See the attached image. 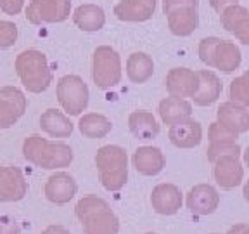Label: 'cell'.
<instances>
[{"label":"cell","mask_w":249,"mask_h":234,"mask_svg":"<svg viewBox=\"0 0 249 234\" xmlns=\"http://www.w3.org/2000/svg\"><path fill=\"white\" fill-rule=\"evenodd\" d=\"M23 156L31 165L45 170H57L71 165L74 155L73 149L64 142L43 139L40 136H31L23 142Z\"/></svg>","instance_id":"obj_1"},{"label":"cell","mask_w":249,"mask_h":234,"mask_svg":"<svg viewBox=\"0 0 249 234\" xmlns=\"http://www.w3.org/2000/svg\"><path fill=\"white\" fill-rule=\"evenodd\" d=\"M76 217L85 234H118L120 220L111 205L99 196H85L76 203Z\"/></svg>","instance_id":"obj_2"},{"label":"cell","mask_w":249,"mask_h":234,"mask_svg":"<svg viewBox=\"0 0 249 234\" xmlns=\"http://www.w3.org/2000/svg\"><path fill=\"white\" fill-rule=\"evenodd\" d=\"M101 184L107 191H120L128 180V156L120 146H102L95 155Z\"/></svg>","instance_id":"obj_3"},{"label":"cell","mask_w":249,"mask_h":234,"mask_svg":"<svg viewBox=\"0 0 249 234\" xmlns=\"http://www.w3.org/2000/svg\"><path fill=\"white\" fill-rule=\"evenodd\" d=\"M16 71L28 92H45L52 83V70L45 54L36 49H28L16 58Z\"/></svg>","instance_id":"obj_4"},{"label":"cell","mask_w":249,"mask_h":234,"mask_svg":"<svg viewBox=\"0 0 249 234\" xmlns=\"http://www.w3.org/2000/svg\"><path fill=\"white\" fill-rule=\"evenodd\" d=\"M199 59L210 68L222 70L223 73H232L241 66L242 54L233 42L208 37L199 43Z\"/></svg>","instance_id":"obj_5"},{"label":"cell","mask_w":249,"mask_h":234,"mask_svg":"<svg viewBox=\"0 0 249 234\" xmlns=\"http://www.w3.org/2000/svg\"><path fill=\"white\" fill-rule=\"evenodd\" d=\"M197 0H164L163 11L168 18V28L177 37H189L199 24Z\"/></svg>","instance_id":"obj_6"},{"label":"cell","mask_w":249,"mask_h":234,"mask_svg":"<svg viewBox=\"0 0 249 234\" xmlns=\"http://www.w3.org/2000/svg\"><path fill=\"white\" fill-rule=\"evenodd\" d=\"M92 78L102 90L113 89L121 82V58L113 47L101 45L92 59Z\"/></svg>","instance_id":"obj_7"},{"label":"cell","mask_w":249,"mask_h":234,"mask_svg":"<svg viewBox=\"0 0 249 234\" xmlns=\"http://www.w3.org/2000/svg\"><path fill=\"white\" fill-rule=\"evenodd\" d=\"M89 87L78 75H66L57 82V101L71 117H78L89 106Z\"/></svg>","instance_id":"obj_8"},{"label":"cell","mask_w":249,"mask_h":234,"mask_svg":"<svg viewBox=\"0 0 249 234\" xmlns=\"http://www.w3.org/2000/svg\"><path fill=\"white\" fill-rule=\"evenodd\" d=\"M71 0H31L26 9V20L31 24L62 23L70 18Z\"/></svg>","instance_id":"obj_9"},{"label":"cell","mask_w":249,"mask_h":234,"mask_svg":"<svg viewBox=\"0 0 249 234\" xmlns=\"http://www.w3.org/2000/svg\"><path fill=\"white\" fill-rule=\"evenodd\" d=\"M26 98L18 87L0 89V129H9L26 111Z\"/></svg>","instance_id":"obj_10"},{"label":"cell","mask_w":249,"mask_h":234,"mask_svg":"<svg viewBox=\"0 0 249 234\" xmlns=\"http://www.w3.org/2000/svg\"><path fill=\"white\" fill-rule=\"evenodd\" d=\"M28 182L18 167L0 165V203H14L26 196Z\"/></svg>","instance_id":"obj_11"},{"label":"cell","mask_w":249,"mask_h":234,"mask_svg":"<svg viewBox=\"0 0 249 234\" xmlns=\"http://www.w3.org/2000/svg\"><path fill=\"white\" fill-rule=\"evenodd\" d=\"M220 205V195L210 184H197L187 193V208L194 215H210Z\"/></svg>","instance_id":"obj_12"},{"label":"cell","mask_w":249,"mask_h":234,"mask_svg":"<svg viewBox=\"0 0 249 234\" xmlns=\"http://www.w3.org/2000/svg\"><path fill=\"white\" fill-rule=\"evenodd\" d=\"M197 71L189 68H173L166 75V90L171 98H192L197 90Z\"/></svg>","instance_id":"obj_13"},{"label":"cell","mask_w":249,"mask_h":234,"mask_svg":"<svg viewBox=\"0 0 249 234\" xmlns=\"http://www.w3.org/2000/svg\"><path fill=\"white\" fill-rule=\"evenodd\" d=\"M216 121L233 134H244L249 130V111L248 106L227 101L216 109Z\"/></svg>","instance_id":"obj_14"},{"label":"cell","mask_w":249,"mask_h":234,"mask_svg":"<svg viewBox=\"0 0 249 234\" xmlns=\"http://www.w3.org/2000/svg\"><path fill=\"white\" fill-rule=\"evenodd\" d=\"M78 186L74 179L66 172H55L52 174L45 184V198L55 205H66L74 198Z\"/></svg>","instance_id":"obj_15"},{"label":"cell","mask_w":249,"mask_h":234,"mask_svg":"<svg viewBox=\"0 0 249 234\" xmlns=\"http://www.w3.org/2000/svg\"><path fill=\"white\" fill-rule=\"evenodd\" d=\"M220 23L229 33L235 35L239 42L249 43V11L242 5H229L220 12Z\"/></svg>","instance_id":"obj_16"},{"label":"cell","mask_w":249,"mask_h":234,"mask_svg":"<svg viewBox=\"0 0 249 234\" xmlns=\"http://www.w3.org/2000/svg\"><path fill=\"white\" fill-rule=\"evenodd\" d=\"M168 137H170V142L175 146V148L191 149L201 144L202 127L199 121L192 120V118H187V120L178 121V123H175V125H170Z\"/></svg>","instance_id":"obj_17"},{"label":"cell","mask_w":249,"mask_h":234,"mask_svg":"<svg viewBox=\"0 0 249 234\" xmlns=\"http://www.w3.org/2000/svg\"><path fill=\"white\" fill-rule=\"evenodd\" d=\"M182 193L175 184H158L152 189L151 205L156 214L173 215L182 208Z\"/></svg>","instance_id":"obj_18"},{"label":"cell","mask_w":249,"mask_h":234,"mask_svg":"<svg viewBox=\"0 0 249 234\" xmlns=\"http://www.w3.org/2000/svg\"><path fill=\"white\" fill-rule=\"evenodd\" d=\"M213 176L222 189H233L244 179V167L235 156H223L214 161Z\"/></svg>","instance_id":"obj_19"},{"label":"cell","mask_w":249,"mask_h":234,"mask_svg":"<svg viewBox=\"0 0 249 234\" xmlns=\"http://www.w3.org/2000/svg\"><path fill=\"white\" fill-rule=\"evenodd\" d=\"M156 11V0H121L114 5V16L120 21L142 23L152 18Z\"/></svg>","instance_id":"obj_20"},{"label":"cell","mask_w":249,"mask_h":234,"mask_svg":"<svg viewBox=\"0 0 249 234\" xmlns=\"http://www.w3.org/2000/svg\"><path fill=\"white\" fill-rule=\"evenodd\" d=\"M197 90L192 96V101L196 106H211L213 102L218 101V98L222 96V82L220 78L210 70H201L197 71Z\"/></svg>","instance_id":"obj_21"},{"label":"cell","mask_w":249,"mask_h":234,"mask_svg":"<svg viewBox=\"0 0 249 234\" xmlns=\"http://www.w3.org/2000/svg\"><path fill=\"white\" fill-rule=\"evenodd\" d=\"M133 167L139 174L142 176H158L164 168V155L160 148L154 146H140L135 153H133Z\"/></svg>","instance_id":"obj_22"},{"label":"cell","mask_w":249,"mask_h":234,"mask_svg":"<svg viewBox=\"0 0 249 234\" xmlns=\"http://www.w3.org/2000/svg\"><path fill=\"white\" fill-rule=\"evenodd\" d=\"M40 129L55 139H66L73 134V123L59 109H47L40 117Z\"/></svg>","instance_id":"obj_23"},{"label":"cell","mask_w":249,"mask_h":234,"mask_svg":"<svg viewBox=\"0 0 249 234\" xmlns=\"http://www.w3.org/2000/svg\"><path fill=\"white\" fill-rule=\"evenodd\" d=\"M160 117L163 123L166 125H175L178 121H183L187 118L192 117V104L187 99L180 98H164L160 102Z\"/></svg>","instance_id":"obj_24"},{"label":"cell","mask_w":249,"mask_h":234,"mask_svg":"<svg viewBox=\"0 0 249 234\" xmlns=\"http://www.w3.org/2000/svg\"><path fill=\"white\" fill-rule=\"evenodd\" d=\"M73 23L82 31H99L106 24L104 9L95 4H83L73 12Z\"/></svg>","instance_id":"obj_25"},{"label":"cell","mask_w":249,"mask_h":234,"mask_svg":"<svg viewBox=\"0 0 249 234\" xmlns=\"http://www.w3.org/2000/svg\"><path fill=\"white\" fill-rule=\"evenodd\" d=\"M128 127L130 132L140 140H149L154 139L158 134H160V125L156 121L154 115L144 111V109H139V111H133L128 118Z\"/></svg>","instance_id":"obj_26"},{"label":"cell","mask_w":249,"mask_h":234,"mask_svg":"<svg viewBox=\"0 0 249 234\" xmlns=\"http://www.w3.org/2000/svg\"><path fill=\"white\" fill-rule=\"evenodd\" d=\"M154 73L152 58L145 52H133L126 61V75L133 83H145Z\"/></svg>","instance_id":"obj_27"},{"label":"cell","mask_w":249,"mask_h":234,"mask_svg":"<svg viewBox=\"0 0 249 234\" xmlns=\"http://www.w3.org/2000/svg\"><path fill=\"white\" fill-rule=\"evenodd\" d=\"M78 129L89 139H102V137H106L111 132L113 125H111V121L104 115L87 113L78 121Z\"/></svg>","instance_id":"obj_28"},{"label":"cell","mask_w":249,"mask_h":234,"mask_svg":"<svg viewBox=\"0 0 249 234\" xmlns=\"http://www.w3.org/2000/svg\"><path fill=\"white\" fill-rule=\"evenodd\" d=\"M242 148L237 144V140H220V142H210V148H208V160L211 163L218 160V158H223V156H235V158H241Z\"/></svg>","instance_id":"obj_29"},{"label":"cell","mask_w":249,"mask_h":234,"mask_svg":"<svg viewBox=\"0 0 249 234\" xmlns=\"http://www.w3.org/2000/svg\"><path fill=\"white\" fill-rule=\"evenodd\" d=\"M248 80H249V75L244 73L230 83V101L237 102V104H242V106H249Z\"/></svg>","instance_id":"obj_30"},{"label":"cell","mask_w":249,"mask_h":234,"mask_svg":"<svg viewBox=\"0 0 249 234\" xmlns=\"http://www.w3.org/2000/svg\"><path fill=\"white\" fill-rule=\"evenodd\" d=\"M18 40V26L11 21L0 20V49L12 47Z\"/></svg>","instance_id":"obj_31"},{"label":"cell","mask_w":249,"mask_h":234,"mask_svg":"<svg viewBox=\"0 0 249 234\" xmlns=\"http://www.w3.org/2000/svg\"><path fill=\"white\" fill-rule=\"evenodd\" d=\"M208 137H210V142H220V140H237V134L230 132L229 129H225L223 125H220L218 121L210 125V130H208Z\"/></svg>","instance_id":"obj_32"},{"label":"cell","mask_w":249,"mask_h":234,"mask_svg":"<svg viewBox=\"0 0 249 234\" xmlns=\"http://www.w3.org/2000/svg\"><path fill=\"white\" fill-rule=\"evenodd\" d=\"M24 5V0H0V9L9 16L19 14Z\"/></svg>","instance_id":"obj_33"},{"label":"cell","mask_w":249,"mask_h":234,"mask_svg":"<svg viewBox=\"0 0 249 234\" xmlns=\"http://www.w3.org/2000/svg\"><path fill=\"white\" fill-rule=\"evenodd\" d=\"M0 234H19V227L11 217H0Z\"/></svg>","instance_id":"obj_34"},{"label":"cell","mask_w":249,"mask_h":234,"mask_svg":"<svg viewBox=\"0 0 249 234\" xmlns=\"http://www.w3.org/2000/svg\"><path fill=\"white\" fill-rule=\"evenodd\" d=\"M235 4H239V0H210V5L216 12H222L225 7H229V5H235Z\"/></svg>","instance_id":"obj_35"},{"label":"cell","mask_w":249,"mask_h":234,"mask_svg":"<svg viewBox=\"0 0 249 234\" xmlns=\"http://www.w3.org/2000/svg\"><path fill=\"white\" fill-rule=\"evenodd\" d=\"M227 234H249V227H248V224H244V222L235 224V226L230 227Z\"/></svg>","instance_id":"obj_36"},{"label":"cell","mask_w":249,"mask_h":234,"mask_svg":"<svg viewBox=\"0 0 249 234\" xmlns=\"http://www.w3.org/2000/svg\"><path fill=\"white\" fill-rule=\"evenodd\" d=\"M42 234H70V231L62 226H49L42 231Z\"/></svg>","instance_id":"obj_37"},{"label":"cell","mask_w":249,"mask_h":234,"mask_svg":"<svg viewBox=\"0 0 249 234\" xmlns=\"http://www.w3.org/2000/svg\"><path fill=\"white\" fill-rule=\"evenodd\" d=\"M147 234H156V233H147Z\"/></svg>","instance_id":"obj_38"}]
</instances>
